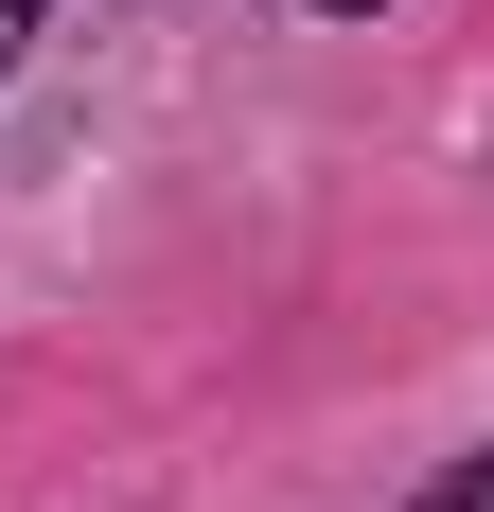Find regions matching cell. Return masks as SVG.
Returning <instances> with one entry per match:
<instances>
[{"instance_id":"1","label":"cell","mask_w":494,"mask_h":512,"mask_svg":"<svg viewBox=\"0 0 494 512\" xmlns=\"http://www.w3.org/2000/svg\"><path fill=\"white\" fill-rule=\"evenodd\" d=\"M424 512H494V442H477V460H459V477H442Z\"/></svg>"},{"instance_id":"2","label":"cell","mask_w":494,"mask_h":512,"mask_svg":"<svg viewBox=\"0 0 494 512\" xmlns=\"http://www.w3.org/2000/svg\"><path fill=\"white\" fill-rule=\"evenodd\" d=\"M18 36H36V0H0V71H18Z\"/></svg>"}]
</instances>
